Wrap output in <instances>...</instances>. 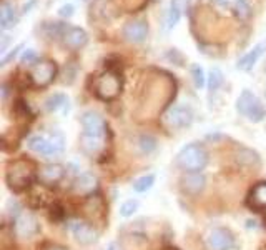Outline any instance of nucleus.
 I'll return each mask as SVG.
<instances>
[{
    "label": "nucleus",
    "mask_w": 266,
    "mask_h": 250,
    "mask_svg": "<svg viewBox=\"0 0 266 250\" xmlns=\"http://www.w3.org/2000/svg\"><path fill=\"white\" fill-rule=\"evenodd\" d=\"M65 177V167L60 163H48L37 172V179L42 185H55Z\"/></svg>",
    "instance_id": "obj_14"
},
{
    "label": "nucleus",
    "mask_w": 266,
    "mask_h": 250,
    "mask_svg": "<svg viewBox=\"0 0 266 250\" xmlns=\"http://www.w3.org/2000/svg\"><path fill=\"white\" fill-rule=\"evenodd\" d=\"M18 22V15L15 10V5L8 0H3L2 5H0V27L3 30L13 29Z\"/></svg>",
    "instance_id": "obj_18"
},
{
    "label": "nucleus",
    "mask_w": 266,
    "mask_h": 250,
    "mask_svg": "<svg viewBox=\"0 0 266 250\" xmlns=\"http://www.w3.org/2000/svg\"><path fill=\"white\" fill-rule=\"evenodd\" d=\"M223 72L218 69V67H213L212 70H210V75H208V89L210 92H217V90L223 85Z\"/></svg>",
    "instance_id": "obj_23"
},
{
    "label": "nucleus",
    "mask_w": 266,
    "mask_h": 250,
    "mask_svg": "<svg viewBox=\"0 0 266 250\" xmlns=\"http://www.w3.org/2000/svg\"><path fill=\"white\" fill-rule=\"evenodd\" d=\"M125 40L132 44H141L148 35V25L145 20H128L122 30Z\"/></svg>",
    "instance_id": "obj_12"
},
{
    "label": "nucleus",
    "mask_w": 266,
    "mask_h": 250,
    "mask_svg": "<svg viewBox=\"0 0 266 250\" xmlns=\"http://www.w3.org/2000/svg\"><path fill=\"white\" fill-rule=\"evenodd\" d=\"M206 244L212 250H230L235 245V237L228 229L215 227V229L210 230L208 237H206Z\"/></svg>",
    "instance_id": "obj_9"
},
{
    "label": "nucleus",
    "mask_w": 266,
    "mask_h": 250,
    "mask_svg": "<svg viewBox=\"0 0 266 250\" xmlns=\"http://www.w3.org/2000/svg\"><path fill=\"white\" fill-rule=\"evenodd\" d=\"M155 184V175L153 174H148V175H143L140 177L138 180H135V184H133V190L138 194H143L146 192V190H150L151 187H153Z\"/></svg>",
    "instance_id": "obj_24"
},
{
    "label": "nucleus",
    "mask_w": 266,
    "mask_h": 250,
    "mask_svg": "<svg viewBox=\"0 0 266 250\" xmlns=\"http://www.w3.org/2000/svg\"><path fill=\"white\" fill-rule=\"evenodd\" d=\"M55 75H57V65L50 60H44L35 63L30 79L35 87H47L53 82Z\"/></svg>",
    "instance_id": "obj_8"
},
{
    "label": "nucleus",
    "mask_w": 266,
    "mask_h": 250,
    "mask_svg": "<svg viewBox=\"0 0 266 250\" xmlns=\"http://www.w3.org/2000/svg\"><path fill=\"white\" fill-rule=\"evenodd\" d=\"M138 147L143 153H150L157 149V140L151 137V135H141L138 140Z\"/></svg>",
    "instance_id": "obj_27"
},
{
    "label": "nucleus",
    "mask_w": 266,
    "mask_h": 250,
    "mask_svg": "<svg viewBox=\"0 0 266 250\" xmlns=\"http://www.w3.org/2000/svg\"><path fill=\"white\" fill-rule=\"evenodd\" d=\"M122 90V82L115 72H107L100 75L95 82V94L102 100H113L118 97Z\"/></svg>",
    "instance_id": "obj_5"
},
{
    "label": "nucleus",
    "mask_w": 266,
    "mask_h": 250,
    "mask_svg": "<svg viewBox=\"0 0 266 250\" xmlns=\"http://www.w3.org/2000/svg\"><path fill=\"white\" fill-rule=\"evenodd\" d=\"M236 158H238V162L243 163V165H248V167H258L260 165L258 153L253 152V150H250V149H240Z\"/></svg>",
    "instance_id": "obj_22"
},
{
    "label": "nucleus",
    "mask_w": 266,
    "mask_h": 250,
    "mask_svg": "<svg viewBox=\"0 0 266 250\" xmlns=\"http://www.w3.org/2000/svg\"><path fill=\"white\" fill-rule=\"evenodd\" d=\"M265 49H266V44H258V45H255L253 49L250 50L246 55H243L240 60H238L236 63V67H238V70H243V72H248L251 70L253 67L256 65V62L260 60V57L263 55V52H265Z\"/></svg>",
    "instance_id": "obj_17"
},
{
    "label": "nucleus",
    "mask_w": 266,
    "mask_h": 250,
    "mask_svg": "<svg viewBox=\"0 0 266 250\" xmlns=\"http://www.w3.org/2000/svg\"><path fill=\"white\" fill-rule=\"evenodd\" d=\"M27 147H29L32 152L39 153V155L52 157L63 152L65 139H63L60 132H53V134L50 135H34V137L29 139Z\"/></svg>",
    "instance_id": "obj_3"
},
{
    "label": "nucleus",
    "mask_w": 266,
    "mask_h": 250,
    "mask_svg": "<svg viewBox=\"0 0 266 250\" xmlns=\"http://www.w3.org/2000/svg\"><path fill=\"white\" fill-rule=\"evenodd\" d=\"M22 63H25V65H34V63H39V57H37V53L34 52L32 49L25 50L24 55H22Z\"/></svg>",
    "instance_id": "obj_29"
},
{
    "label": "nucleus",
    "mask_w": 266,
    "mask_h": 250,
    "mask_svg": "<svg viewBox=\"0 0 266 250\" xmlns=\"http://www.w3.org/2000/svg\"><path fill=\"white\" fill-rule=\"evenodd\" d=\"M5 180L13 192H24L35 180L34 163L30 160H25V158H18V160L10 162V165L7 167Z\"/></svg>",
    "instance_id": "obj_1"
},
{
    "label": "nucleus",
    "mask_w": 266,
    "mask_h": 250,
    "mask_svg": "<svg viewBox=\"0 0 266 250\" xmlns=\"http://www.w3.org/2000/svg\"><path fill=\"white\" fill-rule=\"evenodd\" d=\"M177 163L186 174L203 170L208 163V152L200 144H188L185 145L177 155Z\"/></svg>",
    "instance_id": "obj_2"
},
{
    "label": "nucleus",
    "mask_w": 266,
    "mask_h": 250,
    "mask_svg": "<svg viewBox=\"0 0 266 250\" xmlns=\"http://www.w3.org/2000/svg\"><path fill=\"white\" fill-rule=\"evenodd\" d=\"M206 187V179L200 172H191L181 179V189L188 195H200Z\"/></svg>",
    "instance_id": "obj_15"
},
{
    "label": "nucleus",
    "mask_w": 266,
    "mask_h": 250,
    "mask_svg": "<svg viewBox=\"0 0 266 250\" xmlns=\"http://www.w3.org/2000/svg\"><path fill=\"white\" fill-rule=\"evenodd\" d=\"M62 42L68 49L79 50L82 47H85L87 42H89V34L84 29H80V27L67 25V29L62 35Z\"/></svg>",
    "instance_id": "obj_13"
},
{
    "label": "nucleus",
    "mask_w": 266,
    "mask_h": 250,
    "mask_svg": "<svg viewBox=\"0 0 266 250\" xmlns=\"http://www.w3.org/2000/svg\"><path fill=\"white\" fill-rule=\"evenodd\" d=\"M236 110L245 115L246 119L258 124L266 117V112H265V107L263 103L260 102V99L256 97L253 92L250 90H243L241 95L238 97L236 100Z\"/></svg>",
    "instance_id": "obj_4"
},
{
    "label": "nucleus",
    "mask_w": 266,
    "mask_h": 250,
    "mask_svg": "<svg viewBox=\"0 0 266 250\" xmlns=\"http://www.w3.org/2000/svg\"><path fill=\"white\" fill-rule=\"evenodd\" d=\"M73 13H75V7H73L72 3H65V5L58 8V15L63 17V19H70Z\"/></svg>",
    "instance_id": "obj_30"
},
{
    "label": "nucleus",
    "mask_w": 266,
    "mask_h": 250,
    "mask_svg": "<svg viewBox=\"0 0 266 250\" xmlns=\"http://www.w3.org/2000/svg\"><path fill=\"white\" fill-rule=\"evenodd\" d=\"M67 103H68V99L63 94H53L45 100V108H47L48 112H58L60 108L67 107Z\"/></svg>",
    "instance_id": "obj_21"
},
{
    "label": "nucleus",
    "mask_w": 266,
    "mask_h": 250,
    "mask_svg": "<svg viewBox=\"0 0 266 250\" xmlns=\"http://www.w3.org/2000/svg\"><path fill=\"white\" fill-rule=\"evenodd\" d=\"M22 47H24V45L18 44V45H15V47H13V49L10 50V52L5 53V55L2 57V60H0V67H5L7 63H10V62L13 60V58H15V57L18 55V52H20V50H22Z\"/></svg>",
    "instance_id": "obj_28"
},
{
    "label": "nucleus",
    "mask_w": 266,
    "mask_h": 250,
    "mask_svg": "<svg viewBox=\"0 0 266 250\" xmlns=\"http://www.w3.org/2000/svg\"><path fill=\"white\" fill-rule=\"evenodd\" d=\"M180 17H181V3L180 0H172L168 7V12H167V29H173L178 22H180Z\"/></svg>",
    "instance_id": "obj_20"
},
{
    "label": "nucleus",
    "mask_w": 266,
    "mask_h": 250,
    "mask_svg": "<svg viewBox=\"0 0 266 250\" xmlns=\"http://www.w3.org/2000/svg\"><path fill=\"white\" fill-rule=\"evenodd\" d=\"M250 205L256 210L266 208V182L256 184L250 194Z\"/></svg>",
    "instance_id": "obj_19"
},
{
    "label": "nucleus",
    "mask_w": 266,
    "mask_h": 250,
    "mask_svg": "<svg viewBox=\"0 0 266 250\" xmlns=\"http://www.w3.org/2000/svg\"><path fill=\"white\" fill-rule=\"evenodd\" d=\"M70 232L73 234V237H75L77 242H80L84 245H90V244L97 242V239H98V232L84 220L70 222Z\"/></svg>",
    "instance_id": "obj_10"
},
{
    "label": "nucleus",
    "mask_w": 266,
    "mask_h": 250,
    "mask_svg": "<svg viewBox=\"0 0 266 250\" xmlns=\"http://www.w3.org/2000/svg\"><path fill=\"white\" fill-rule=\"evenodd\" d=\"M42 250H67V249L62 247V245H58V244H47V245H44Z\"/></svg>",
    "instance_id": "obj_31"
},
{
    "label": "nucleus",
    "mask_w": 266,
    "mask_h": 250,
    "mask_svg": "<svg viewBox=\"0 0 266 250\" xmlns=\"http://www.w3.org/2000/svg\"><path fill=\"white\" fill-rule=\"evenodd\" d=\"M82 127H84V137L89 139H103L105 134V122L97 112L89 110L82 115Z\"/></svg>",
    "instance_id": "obj_7"
},
{
    "label": "nucleus",
    "mask_w": 266,
    "mask_h": 250,
    "mask_svg": "<svg viewBox=\"0 0 266 250\" xmlns=\"http://www.w3.org/2000/svg\"><path fill=\"white\" fill-rule=\"evenodd\" d=\"M95 189H97V177L89 172L80 174L73 182V192L77 195H90Z\"/></svg>",
    "instance_id": "obj_16"
},
{
    "label": "nucleus",
    "mask_w": 266,
    "mask_h": 250,
    "mask_svg": "<svg viewBox=\"0 0 266 250\" xmlns=\"http://www.w3.org/2000/svg\"><path fill=\"white\" fill-rule=\"evenodd\" d=\"M138 200H133V199H130V200H125V202L122 203L120 205V215L122 217H132L133 213H135L136 210H138Z\"/></svg>",
    "instance_id": "obj_26"
},
{
    "label": "nucleus",
    "mask_w": 266,
    "mask_h": 250,
    "mask_svg": "<svg viewBox=\"0 0 266 250\" xmlns=\"http://www.w3.org/2000/svg\"><path fill=\"white\" fill-rule=\"evenodd\" d=\"M218 3H223V5H226V3H230L231 0H217Z\"/></svg>",
    "instance_id": "obj_32"
},
{
    "label": "nucleus",
    "mask_w": 266,
    "mask_h": 250,
    "mask_svg": "<svg viewBox=\"0 0 266 250\" xmlns=\"http://www.w3.org/2000/svg\"><path fill=\"white\" fill-rule=\"evenodd\" d=\"M39 232V220L34 213L22 212L20 217L15 220V234L20 239H30Z\"/></svg>",
    "instance_id": "obj_11"
},
{
    "label": "nucleus",
    "mask_w": 266,
    "mask_h": 250,
    "mask_svg": "<svg viewBox=\"0 0 266 250\" xmlns=\"http://www.w3.org/2000/svg\"><path fill=\"white\" fill-rule=\"evenodd\" d=\"M108 250H113V245H110V247H108Z\"/></svg>",
    "instance_id": "obj_33"
},
{
    "label": "nucleus",
    "mask_w": 266,
    "mask_h": 250,
    "mask_svg": "<svg viewBox=\"0 0 266 250\" xmlns=\"http://www.w3.org/2000/svg\"><path fill=\"white\" fill-rule=\"evenodd\" d=\"M193 117L195 113L190 105H173L165 113V122L172 129H185V127L191 125Z\"/></svg>",
    "instance_id": "obj_6"
},
{
    "label": "nucleus",
    "mask_w": 266,
    "mask_h": 250,
    "mask_svg": "<svg viewBox=\"0 0 266 250\" xmlns=\"http://www.w3.org/2000/svg\"><path fill=\"white\" fill-rule=\"evenodd\" d=\"M191 77H193V82H195V87L196 89H203L205 87V70L203 67H200L198 63L191 65Z\"/></svg>",
    "instance_id": "obj_25"
}]
</instances>
